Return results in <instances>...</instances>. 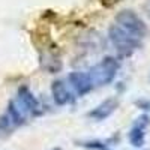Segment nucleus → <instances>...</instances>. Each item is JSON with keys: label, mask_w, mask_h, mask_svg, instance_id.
<instances>
[{"label": "nucleus", "mask_w": 150, "mask_h": 150, "mask_svg": "<svg viewBox=\"0 0 150 150\" xmlns=\"http://www.w3.org/2000/svg\"><path fill=\"white\" fill-rule=\"evenodd\" d=\"M68 80L71 83V87L75 90V93H77L78 96L87 95L89 92H92L95 89L89 72H80V71L72 72V74H69Z\"/></svg>", "instance_id": "39448f33"}, {"label": "nucleus", "mask_w": 150, "mask_h": 150, "mask_svg": "<svg viewBox=\"0 0 150 150\" xmlns=\"http://www.w3.org/2000/svg\"><path fill=\"white\" fill-rule=\"evenodd\" d=\"M15 101L21 105V108L27 112V116H38L39 114V102H38V99L36 96L30 92L29 87L26 86H21L20 89H18V93H17V99Z\"/></svg>", "instance_id": "20e7f679"}, {"label": "nucleus", "mask_w": 150, "mask_h": 150, "mask_svg": "<svg viewBox=\"0 0 150 150\" xmlns=\"http://www.w3.org/2000/svg\"><path fill=\"white\" fill-rule=\"evenodd\" d=\"M150 123V119L149 116L143 114L140 116L138 119L135 120L134 126L131 128V132H129V141L132 146L135 147H141L144 144V138H146V128L149 126Z\"/></svg>", "instance_id": "423d86ee"}, {"label": "nucleus", "mask_w": 150, "mask_h": 150, "mask_svg": "<svg viewBox=\"0 0 150 150\" xmlns=\"http://www.w3.org/2000/svg\"><path fill=\"white\" fill-rule=\"evenodd\" d=\"M119 68H120V63H119L117 59L110 57V56L104 57L98 65H95L89 71V75H90V80H92L93 86L99 87V86L110 84L112 80L116 78Z\"/></svg>", "instance_id": "f03ea898"}, {"label": "nucleus", "mask_w": 150, "mask_h": 150, "mask_svg": "<svg viewBox=\"0 0 150 150\" xmlns=\"http://www.w3.org/2000/svg\"><path fill=\"white\" fill-rule=\"evenodd\" d=\"M119 107V102L116 98H110L107 101H104L102 104H99L96 108H93L89 112V117L95 119V120H104L107 117H110L112 112L116 111V108Z\"/></svg>", "instance_id": "6e6552de"}, {"label": "nucleus", "mask_w": 150, "mask_h": 150, "mask_svg": "<svg viewBox=\"0 0 150 150\" xmlns=\"http://www.w3.org/2000/svg\"><path fill=\"white\" fill-rule=\"evenodd\" d=\"M39 62H41V68L48 71L50 74H56V72H59L62 69V62H60L59 56L51 53V51L41 53Z\"/></svg>", "instance_id": "1a4fd4ad"}, {"label": "nucleus", "mask_w": 150, "mask_h": 150, "mask_svg": "<svg viewBox=\"0 0 150 150\" xmlns=\"http://www.w3.org/2000/svg\"><path fill=\"white\" fill-rule=\"evenodd\" d=\"M116 24L120 26L123 30L129 32L131 35L140 38V39H143V38L146 36V33H147L146 23L131 9L120 11L119 14L116 15Z\"/></svg>", "instance_id": "7ed1b4c3"}, {"label": "nucleus", "mask_w": 150, "mask_h": 150, "mask_svg": "<svg viewBox=\"0 0 150 150\" xmlns=\"http://www.w3.org/2000/svg\"><path fill=\"white\" fill-rule=\"evenodd\" d=\"M108 38H110L111 44L114 45V48L117 50L119 56H122V57H129L141 47L140 38H137V36L131 35L129 32L123 30L117 24H112L108 29Z\"/></svg>", "instance_id": "f257e3e1"}, {"label": "nucleus", "mask_w": 150, "mask_h": 150, "mask_svg": "<svg viewBox=\"0 0 150 150\" xmlns=\"http://www.w3.org/2000/svg\"><path fill=\"white\" fill-rule=\"evenodd\" d=\"M54 150H60V149H54Z\"/></svg>", "instance_id": "9d476101"}, {"label": "nucleus", "mask_w": 150, "mask_h": 150, "mask_svg": "<svg viewBox=\"0 0 150 150\" xmlns=\"http://www.w3.org/2000/svg\"><path fill=\"white\" fill-rule=\"evenodd\" d=\"M51 95L57 105H66L68 102L72 101V92L69 90L68 84L63 80H56L51 84Z\"/></svg>", "instance_id": "0eeeda50"}, {"label": "nucleus", "mask_w": 150, "mask_h": 150, "mask_svg": "<svg viewBox=\"0 0 150 150\" xmlns=\"http://www.w3.org/2000/svg\"><path fill=\"white\" fill-rule=\"evenodd\" d=\"M105 150H107V149H105Z\"/></svg>", "instance_id": "9b49d317"}]
</instances>
